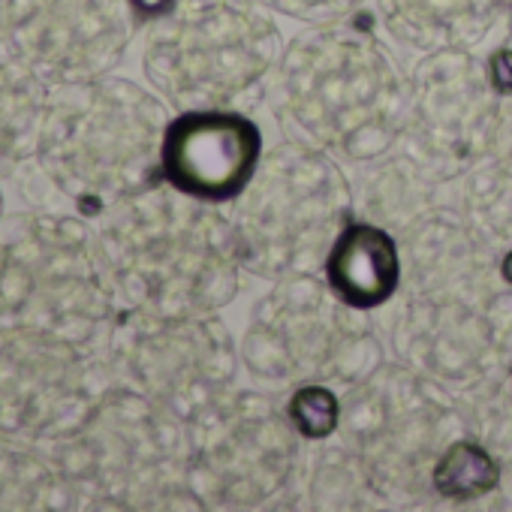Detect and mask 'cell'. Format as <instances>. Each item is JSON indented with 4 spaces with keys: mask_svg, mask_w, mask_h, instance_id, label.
Wrapping results in <instances>:
<instances>
[{
    "mask_svg": "<svg viewBox=\"0 0 512 512\" xmlns=\"http://www.w3.org/2000/svg\"><path fill=\"white\" fill-rule=\"evenodd\" d=\"M91 344L0 326V428L52 443L103 401Z\"/></svg>",
    "mask_w": 512,
    "mask_h": 512,
    "instance_id": "3957f363",
    "label": "cell"
},
{
    "mask_svg": "<svg viewBox=\"0 0 512 512\" xmlns=\"http://www.w3.org/2000/svg\"><path fill=\"white\" fill-rule=\"evenodd\" d=\"M100 238L73 214L22 208L0 220V326L91 344L109 320Z\"/></svg>",
    "mask_w": 512,
    "mask_h": 512,
    "instance_id": "6da1fadb",
    "label": "cell"
},
{
    "mask_svg": "<svg viewBox=\"0 0 512 512\" xmlns=\"http://www.w3.org/2000/svg\"><path fill=\"white\" fill-rule=\"evenodd\" d=\"M133 19L130 0H7L0 43L55 88L115 67Z\"/></svg>",
    "mask_w": 512,
    "mask_h": 512,
    "instance_id": "277c9868",
    "label": "cell"
},
{
    "mask_svg": "<svg viewBox=\"0 0 512 512\" xmlns=\"http://www.w3.org/2000/svg\"><path fill=\"white\" fill-rule=\"evenodd\" d=\"M314 401H317V389L302 392L296 398V404H293V416L299 419V428L305 434H311V437L329 434L332 425H335V401H332L329 392L320 395V404H314Z\"/></svg>",
    "mask_w": 512,
    "mask_h": 512,
    "instance_id": "30bf717a",
    "label": "cell"
},
{
    "mask_svg": "<svg viewBox=\"0 0 512 512\" xmlns=\"http://www.w3.org/2000/svg\"><path fill=\"white\" fill-rule=\"evenodd\" d=\"M482 7V0H392V10L401 16V19H425V25H437L434 19H443V28L455 25L452 19H464V16H476Z\"/></svg>",
    "mask_w": 512,
    "mask_h": 512,
    "instance_id": "9c48e42d",
    "label": "cell"
},
{
    "mask_svg": "<svg viewBox=\"0 0 512 512\" xmlns=\"http://www.w3.org/2000/svg\"><path fill=\"white\" fill-rule=\"evenodd\" d=\"M7 214H4V190H0V220H4Z\"/></svg>",
    "mask_w": 512,
    "mask_h": 512,
    "instance_id": "4fadbf2b",
    "label": "cell"
},
{
    "mask_svg": "<svg viewBox=\"0 0 512 512\" xmlns=\"http://www.w3.org/2000/svg\"><path fill=\"white\" fill-rule=\"evenodd\" d=\"M275 4L296 10V13H314V10H332L341 4V0H275Z\"/></svg>",
    "mask_w": 512,
    "mask_h": 512,
    "instance_id": "8fae6325",
    "label": "cell"
},
{
    "mask_svg": "<svg viewBox=\"0 0 512 512\" xmlns=\"http://www.w3.org/2000/svg\"><path fill=\"white\" fill-rule=\"evenodd\" d=\"M4 16H7V0H0V40H4Z\"/></svg>",
    "mask_w": 512,
    "mask_h": 512,
    "instance_id": "7c38bea8",
    "label": "cell"
},
{
    "mask_svg": "<svg viewBox=\"0 0 512 512\" xmlns=\"http://www.w3.org/2000/svg\"><path fill=\"white\" fill-rule=\"evenodd\" d=\"M329 281L353 308H377L398 287V253L377 226H350L332 247Z\"/></svg>",
    "mask_w": 512,
    "mask_h": 512,
    "instance_id": "8992f818",
    "label": "cell"
},
{
    "mask_svg": "<svg viewBox=\"0 0 512 512\" xmlns=\"http://www.w3.org/2000/svg\"><path fill=\"white\" fill-rule=\"evenodd\" d=\"M0 509H76L73 494L46 443L0 428Z\"/></svg>",
    "mask_w": 512,
    "mask_h": 512,
    "instance_id": "ba28073f",
    "label": "cell"
},
{
    "mask_svg": "<svg viewBox=\"0 0 512 512\" xmlns=\"http://www.w3.org/2000/svg\"><path fill=\"white\" fill-rule=\"evenodd\" d=\"M49 85L0 43V175H16L37 154Z\"/></svg>",
    "mask_w": 512,
    "mask_h": 512,
    "instance_id": "52a82bcc",
    "label": "cell"
},
{
    "mask_svg": "<svg viewBox=\"0 0 512 512\" xmlns=\"http://www.w3.org/2000/svg\"><path fill=\"white\" fill-rule=\"evenodd\" d=\"M154 139V112L133 85L106 79L55 85L34 166L55 196L100 214L142 184Z\"/></svg>",
    "mask_w": 512,
    "mask_h": 512,
    "instance_id": "7a4b0ae2",
    "label": "cell"
},
{
    "mask_svg": "<svg viewBox=\"0 0 512 512\" xmlns=\"http://www.w3.org/2000/svg\"><path fill=\"white\" fill-rule=\"evenodd\" d=\"M263 139L247 118L232 112H187L160 139L163 178L196 199H232L250 181Z\"/></svg>",
    "mask_w": 512,
    "mask_h": 512,
    "instance_id": "5b68a950",
    "label": "cell"
}]
</instances>
